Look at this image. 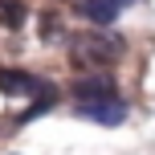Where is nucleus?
Instances as JSON below:
<instances>
[{
    "instance_id": "1",
    "label": "nucleus",
    "mask_w": 155,
    "mask_h": 155,
    "mask_svg": "<svg viewBox=\"0 0 155 155\" xmlns=\"http://www.w3.org/2000/svg\"><path fill=\"white\" fill-rule=\"evenodd\" d=\"M123 53V37H114V33H102V29H90V33H78L70 41V61L78 70L86 74H98L106 70L114 57Z\"/></svg>"
},
{
    "instance_id": "6",
    "label": "nucleus",
    "mask_w": 155,
    "mask_h": 155,
    "mask_svg": "<svg viewBox=\"0 0 155 155\" xmlns=\"http://www.w3.org/2000/svg\"><path fill=\"white\" fill-rule=\"evenodd\" d=\"M25 16H29V8H25L21 0H0V25H4V29H21Z\"/></svg>"
},
{
    "instance_id": "7",
    "label": "nucleus",
    "mask_w": 155,
    "mask_h": 155,
    "mask_svg": "<svg viewBox=\"0 0 155 155\" xmlns=\"http://www.w3.org/2000/svg\"><path fill=\"white\" fill-rule=\"evenodd\" d=\"M41 29H45V33H41L45 41H57V37H61V21H53V16H45V21H41Z\"/></svg>"
},
{
    "instance_id": "3",
    "label": "nucleus",
    "mask_w": 155,
    "mask_h": 155,
    "mask_svg": "<svg viewBox=\"0 0 155 155\" xmlns=\"http://www.w3.org/2000/svg\"><path fill=\"white\" fill-rule=\"evenodd\" d=\"M78 114H82V118H94V123L114 127V123H123V118H127V102L118 98V94H114V98H102V102H82Z\"/></svg>"
},
{
    "instance_id": "5",
    "label": "nucleus",
    "mask_w": 155,
    "mask_h": 155,
    "mask_svg": "<svg viewBox=\"0 0 155 155\" xmlns=\"http://www.w3.org/2000/svg\"><path fill=\"white\" fill-rule=\"evenodd\" d=\"M127 4H131V0H82V12H86V21H94V25H110Z\"/></svg>"
},
{
    "instance_id": "4",
    "label": "nucleus",
    "mask_w": 155,
    "mask_h": 155,
    "mask_svg": "<svg viewBox=\"0 0 155 155\" xmlns=\"http://www.w3.org/2000/svg\"><path fill=\"white\" fill-rule=\"evenodd\" d=\"M74 94L82 102H102V98H114L118 86H114V78H106V74H90V78H82V82L74 86ZM82 102H78V106H82Z\"/></svg>"
},
{
    "instance_id": "2",
    "label": "nucleus",
    "mask_w": 155,
    "mask_h": 155,
    "mask_svg": "<svg viewBox=\"0 0 155 155\" xmlns=\"http://www.w3.org/2000/svg\"><path fill=\"white\" fill-rule=\"evenodd\" d=\"M0 90L8 98H33V94H49V86L37 82V78L25 74V70H0Z\"/></svg>"
}]
</instances>
